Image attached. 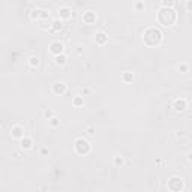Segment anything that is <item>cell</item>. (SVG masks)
Returning <instances> with one entry per match:
<instances>
[{
  "instance_id": "6",
  "label": "cell",
  "mask_w": 192,
  "mask_h": 192,
  "mask_svg": "<svg viewBox=\"0 0 192 192\" xmlns=\"http://www.w3.org/2000/svg\"><path fill=\"white\" fill-rule=\"evenodd\" d=\"M48 51H50V54H53L56 57V56H60L65 53V44L60 41H53L51 44H50V47H48Z\"/></svg>"
},
{
  "instance_id": "21",
  "label": "cell",
  "mask_w": 192,
  "mask_h": 192,
  "mask_svg": "<svg viewBox=\"0 0 192 192\" xmlns=\"http://www.w3.org/2000/svg\"><path fill=\"white\" fill-rule=\"evenodd\" d=\"M174 5H176L174 0H162V2L159 3L161 8H174Z\"/></svg>"
},
{
  "instance_id": "26",
  "label": "cell",
  "mask_w": 192,
  "mask_h": 192,
  "mask_svg": "<svg viewBox=\"0 0 192 192\" xmlns=\"http://www.w3.org/2000/svg\"><path fill=\"white\" fill-rule=\"evenodd\" d=\"M179 71H180V72H183V74H186V72L189 71L188 63H180V65H179Z\"/></svg>"
},
{
  "instance_id": "9",
  "label": "cell",
  "mask_w": 192,
  "mask_h": 192,
  "mask_svg": "<svg viewBox=\"0 0 192 192\" xmlns=\"http://www.w3.org/2000/svg\"><path fill=\"white\" fill-rule=\"evenodd\" d=\"M11 135H12V138H15V140L20 141L21 138L26 135V134H24V126H23V125H14V126L11 128Z\"/></svg>"
},
{
  "instance_id": "16",
  "label": "cell",
  "mask_w": 192,
  "mask_h": 192,
  "mask_svg": "<svg viewBox=\"0 0 192 192\" xmlns=\"http://www.w3.org/2000/svg\"><path fill=\"white\" fill-rule=\"evenodd\" d=\"M122 81L123 83H132L134 81V74L131 71H125L122 74Z\"/></svg>"
},
{
  "instance_id": "22",
  "label": "cell",
  "mask_w": 192,
  "mask_h": 192,
  "mask_svg": "<svg viewBox=\"0 0 192 192\" xmlns=\"http://www.w3.org/2000/svg\"><path fill=\"white\" fill-rule=\"evenodd\" d=\"M38 23H39V24H38V26H39V29H42V30H51V24H50V23H48L47 20H44V21H38Z\"/></svg>"
},
{
  "instance_id": "20",
  "label": "cell",
  "mask_w": 192,
  "mask_h": 192,
  "mask_svg": "<svg viewBox=\"0 0 192 192\" xmlns=\"http://www.w3.org/2000/svg\"><path fill=\"white\" fill-rule=\"evenodd\" d=\"M48 123H50V126H51V128H59V126H60V119H59V117L57 116H54L53 117V119H50V120H48Z\"/></svg>"
},
{
  "instance_id": "27",
  "label": "cell",
  "mask_w": 192,
  "mask_h": 192,
  "mask_svg": "<svg viewBox=\"0 0 192 192\" xmlns=\"http://www.w3.org/2000/svg\"><path fill=\"white\" fill-rule=\"evenodd\" d=\"M86 134L89 135V137H95V134H96V129L93 128V126H89L87 129H86Z\"/></svg>"
},
{
  "instance_id": "10",
  "label": "cell",
  "mask_w": 192,
  "mask_h": 192,
  "mask_svg": "<svg viewBox=\"0 0 192 192\" xmlns=\"http://www.w3.org/2000/svg\"><path fill=\"white\" fill-rule=\"evenodd\" d=\"M96 20H98V17L93 11H86L84 14H83V21H84V24H87V26H92V24H95Z\"/></svg>"
},
{
  "instance_id": "3",
  "label": "cell",
  "mask_w": 192,
  "mask_h": 192,
  "mask_svg": "<svg viewBox=\"0 0 192 192\" xmlns=\"http://www.w3.org/2000/svg\"><path fill=\"white\" fill-rule=\"evenodd\" d=\"M74 147H75V152L78 155H87L92 150V144L86 138H77Z\"/></svg>"
},
{
  "instance_id": "15",
  "label": "cell",
  "mask_w": 192,
  "mask_h": 192,
  "mask_svg": "<svg viewBox=\"0 0 192 192\" xmlns=\"http://www.w3.org/2000/svg\"><path fill=\"white\" fill-rule=\"evenodd\" d=\"M72 105H74V107H77V108L83 107V105H84V96H81V95L74 96V99H72Z\"/></svg>"
},
{
  "instance_id": "11",
  "label": "cell",
  "mask_w": 192,
  "mask_h": 192,
  "mask_svg": "<svg viewBox=\"0 0 192 192\" xmlns=\"http://www.w3.org/2000/svg\"><path fill=\"white\" fill-rule=\"evenodd\" d=\"M173 108L177 111V113H182V111H185L188 108V101L183 99V98H179V99H176L173 102Z\"/></svg>"
},
{
  "instance_id": "19",
  "label": "cell",
  "mask_w": 192,
  "mask_h": 192,
  "mask_svg": "<svg viewBox=\"0 0 192 192\" xmlns=\"http://www.w3.org/2000/svg\"><path fill=\"white\" fill-rule=\"evenodd\" d=\"M62 27H63V24L60 20H54L51 23V30H53V32H59Z\"/></svg>"
},
{
  "instance_id": "13",
  "label": "cell",
  "mask_w": 192,
  "mask_h": 192,
  "mask_svg": "<svg viewBox=\"0 0 192 192\" xmlns=\"http://www.w3.org/2000/svg\"><path fill=\"white\" fill-rule=\"evenodd\" d=\"M95 42L98 44V45H105L107 42H108V35L105 33L104 30H99V32H96V35H95Z\"/></svg>"
},
{
  "instance_id": "28",
  "label": "cell",
  "mask_w": 192,
  "mask_h": 192,
  "mask_svg": "<svg viewBox=\"0 0 192 192\" xmlns=\"http://www.w3.org/2000/svg\"><path fill=\"white\" fill-rule=\"evenodd\" d=\"M90 92H92V90H90L89 87H86V89H84V95H89Z\"/></svg>"
},
{
  "instance_id": "23",
  "label": "cell",
  "mask_w": 192,
  "mask_h": 192,
  "mask_svg": "<svg viewBox=\"0 0 192 192\" xmlns=\"http://www.w3.org/2000/svg\"><path fill=\"white\" fill-rule=\"evenodd\" d=\"M39 156H42V158L50 156V149H48L47 146H42L41 149H39Z\"/></svg>"
},
{
  "instance_id": "5",
  "label": "cell",
  "mask_w": 192,
  "mask_h": 192,
  "mask_svg": "<svg viewBox=\"0 0 192 192\" xmlns=\"http://www.w3.org/2000/svg\"><path fill=\"white\" fill-rule=\"evenodd\" d=\"M48 17H50V11L48 9H42V8H35L33 11L30 12V18L36 21L48 20Z\"/></svg>"
},
{
  "instance_id": "8",
  "label": "cell",
  "mask_w": 192,
  "mask_h": 192,
  "mask_svg": "<svg viewBox=\"0 0 192 192\" xmlns=\"http://www.w3.org/2000/svg\"><path fill=\"white\" fill-rule=\"evenodd\" d=\"M51 90H53V93H54V95L62 96V95H65V93L68 92V86H66L63 81H59V83H54V84H53Z\"/></svg>"
},
{
  "instance_id": "4",
  "label": "cell",
  "mask_w": 192,
  "mask_h": 192,
  "mask_svg": "<svg viewBox=\"0 0 192 192\" xmlns=\"http://www.w3.org/2000/svg\"><path fill=\"white\" fill-rule=\"evenodd\" d=\"M167 188H168L171 192H180L182 189H183V179L179 177V176H173V177L168 180Z\"/></svg>"
},
{
  "instance_id": "25",
  "label": "cell",
  "mask_w": 192,
  "mask_h": 192,
  "mask_svg": "<svg viewBox=\"0 0 192 192\" xmlns=\"http://www.w3.org/2000/svg\"><path fill=\"white\" fill-rule=\"evenodd\" d=\"M134 6H135V11H138V12H140V11L146 9V3H144V2H137Z\"/></svg>"
},
{
  "instance_id": "1",
  "label": "cell",
  "mask_w": 192,
  "mask_h": 192,
  "mask_svg": "<svg viewBox=\"0 0 192 192\" xmlns=\"http://www.w3.org/2000/svg\"><path fill=\"white\" fill-rule=\"evenodd\" d=\"M177 20V12L174 8H159L158 11V21L159 24H162L165 27L173 26Z\"/></svg>"
},
{
  "instance_id": "29",
  "label": "cell",
  "mask_w": 192,
  "mask_h": 192,
  "mask_svg": "<svg viewBox=\"0 0 192 192\" xmlns=\"http://www.w3.org/2000/svg\"><path fill=\"white\" fill-rule=\"evenodd\" d=\"M186 8H188V9H191V8H192V3H191V2H186Z\"/></svg>"
},
{
  "instance_id": "12",
  "label": "cell",
  "mask_w": 192,
  "mask_h": 192,
  "mask_svg": "<svg viewBox=\"0 0 192 192\" xmlns=\"http://www.w3.org/2000/svg\"><path fill=\"white\" fill-rule=\"evenodd\" d=\"M33 138L32 137H29V135H24V137L20 140V147L23 149V150H30L32 147H33Z\"/></svg>"
},
{
  "instance_id": "7",
  "label": "cell",
  "mask_w": 192,
  "mask_h": 192,
  "mask_svg": "<svg viewBox=\"0 0 192 192\" xmlns=\"http://www.w3.org/2000/svg\"><path fill=\"white\" fill-rule=\"evenodd\" d=\"M59 20L62 21V20H69V18H72L74 17V12H72V9L68 6V5H63V6L59 8Z\"/></svg>"
},
{
  "instance_id": "17",
  "label": "cell",
  "mask_w": 192,
  "mask_h": 192,
  "mask_svg": "<svg viewBox=\"0 0 192 192\" xmlns=\"http://www.w3.org/2000/svg\"><path fill=\"white\" fill-rule=\"evenodd\" d=\"M113 164H114V167H123L125 165V158L122 156V155H116V156L113 158Z\"/></svg>"
},
{
  "instance_id": "18",
  "label": "cell",
  "mask_w": 192,
  "mask_h": 192,
  "mask_svg": "<svg viewBox=\"0 0 192 192\" xmlns=\"http://www.w3.org/2000/svg\"><path fill=\"white\" fill-rule=\"evenodd\" d=\"M39 62H41V60H39L38 56H32V57L29 59V66H30V68H38V66H39Z\"/></svg>"
},
{
  "instance_id": "14",
  "label": "cell",
  "mask_w": 192,
  "mask_h": 192,
  "mask_svg": "<svg viewBox=\"0 0 192 192\" xmlns=\"http://www.w3.org/2000/svg\"><path fill=\"white\" fill-rule=\"evenodd\" d=\"M66 62H68V56L65 54H60V56H56L54 57V63L56 65H59V66H63V65H66Z\"/></svg>"
},
{
  "instance_id": "2",
  "label": "cell",
  "mask_w": 192,
  "mask_h": 192,
  "mask_svg": "<svg viewBox=\"0 0 192 192\" xmlns=\"http://www.w3.org/2000/svg\"><path fill=\"white\" fill-rule=\"evenodd\" d=\"M162 38H164V35H162V32L159 29L147 27L144 30L143 42L146 45H149V47H155V45H159L162 42Z\"/></svg>"
},
{
  "instance_id": "24",
  "label": "cell",
  "mask_w": 192,
  "mask_h": 192,
  "mask_svg": "<svg viewBox=\"0 0 192 192\" xmlns=\"http://www.w3.org/2000/svg\"><path fill=\"white\" fill-rule=\"evenodd\" d=\"M54 116H56V111L54 110H45V111H44V117H45V119H48V120H50V119H53Z\"/></svg>"
}]
</instances>
